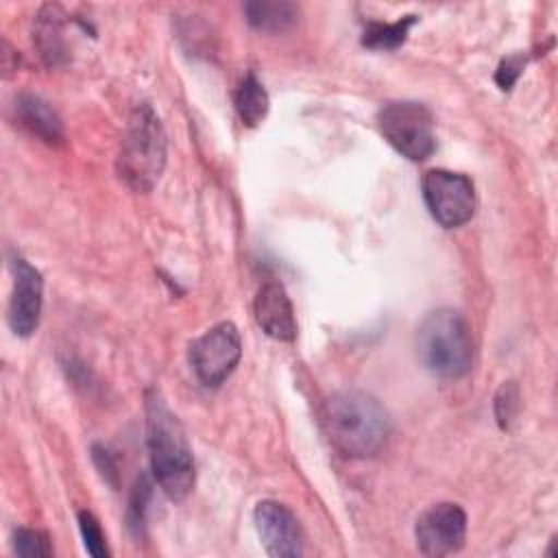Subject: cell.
<instances>
[{"instance_id":"cell-12","label":"cell","mask_w":558,"mask_h":558,"mask_svg":"<svg viewBox=\"0 0 558 558\" xmlns=\"http://www.w3.org/2000/svg\"><path fill=\"white\" fill-rule=\"evenodd\" d=\"M15 120L33 135L48 144H57L63 140V126L54 109L35 94H20L15 98Z\"/></svg>"},{"instance_id":"cell-6","label":"cell","mask_w":558,"mask_h":558,"mask_svg":"<svg viewBox=\"0 0 558 558\" xmlns=\"http://www.w3.org/2000/svg\"><path fill=\"white\" fill-rule=\"evenodd\" d=\"M421 190L429 214L447 229L469 222L475 214V185L462 172L442 168L427 170Z\"/></svg>"},{"instance_id":"cell-14","label":"cell","mask_w":558,"mask_h":558,"mask_svg":"<svg viewBox=\"0 0 558 558\" xmlns=\"http://www.w3.org/2000/svg\"><path fill=\"white\" fill-rule=\"evenodd\" d=\"M246 22L262 33H281L299 17V7L286 0H253L244 4Z\"/></svg>"},{"instance_id":"cell-18","label":"cell","mask_w":558,"mask_h":558,"mask_svg":"<svg viewBox=\"0 0 558 558\" xmlns=\"http://www.w3.org/2000/svg\"><path fill=\"white\" fill-rule=\"evenodd\" d=\"M78 527H81L85 547H87V551H89L94 558H105V556H109L105 534H102L100 523L96 521V517H94L92 512H87V510H81V512H78Z\"/></svg>"},{"instance_id":"cell-9","label":"cell","mask_w":558,"mask_h":558,"mask_svg":"<svg viewBox=\"0 0 558 558\" xmlns=\"http://www.w3.org/2000/svg\"><path fill=\"white\" fill-rule=\"evenodd\" d=\"M255 530L262 545L272 558L303 556V530L294 512L272 499H264L253 510Z\"/></svg>"},{"instance_id":"cell-11","label":"cell","mask_w":558,"mask_h":558,"mask_svg":"<svg viewBox=\"0 0 558 558\" xmlns=\"http://www.w3.org/2000/svg\"><path fill=\"white\" fill-rule=\"evenodd\" d=\"M255 320L262 331L275 340L292 342L296 338V320L286 288L270 279L259 286L253 301Z\"/></svg>"},{"instance_id":"cell-17","label":"cell","mask_w":558,"mask_h":558,"mask_svg":"<svg viewBox=\"0 0 558 558\" xmlns=\"http://www.w3.org/2000/svg\"><path fill=\"white\" fill-rule=\"evenodd\" d=\"M13 549L17 556H50L52 545L48 536L39 530H28V527H17L13 532Z\"/></svg>"},{"instance_id":"cell-19","label":"cell","mask_w":558,"mask_h":558,"mask_svg":"<svg viewBox=\"0 0 558 558\" xmlns=\"http://www.w3.org/2000/svg\"><path fill=\"white\" fill-rule=\"evenodd\" d=\"M519 412V388L508 381L495 395V416L501 429H508Z\"/></svg>"},{"instance_id":"cell-10","label":"cell","mask_w":558,"mask_h":558,"mask_svg":"<svg viewBox=\"0 0 558 558\" xmlns=\"http://www.w3.org/2000/svg\"><path fill=\"white\" fill-rule=\"evenodd\" d=\"M11 272H13V290L9 299V327L13 333L26 338L31 336L41 316V292L44 281L35 266H31L24 257L15 255L11 259Z\"/></svg>"},{"instance_id":"cell-8","label":"cell","mask_w":558,"mask_h":558,"mask_svg":"<svg viewBox=\"0 0 558 558\" xmlns=\"http://www.w3.org/2000/svg\"><path fill=\"white\" fill-rule=\"evenodd\" d=\"M414 534L421 554L434 558L449 556L464 545L466 514L458 504H434L416 519Z\"/></svg>"},{"instance_id":"cell-5","label":"cell","mask_w":558,"mask_h":558,"mask_svg":"<svg viewBox=\"0 0 558 558\" xmlns=\"http://www.w3.org/2000/svg\"><path fill=\"white\" fill-rule=\"evenodd\" d=\"M377 124L384 140L403 157L423 161L436 150L432 111L414 100H395L379 109Z\"/></svg>"},{"instance_id":"cell-3","label":"cell","mask_w":558,"mask_h":558,"mask_svg":"<svg viewBox=\"0 0 558 558\" xmlns=\"http://www.w3.org/2000/svg\"><path fill=\"white\" fill-rule=\"evenodd\" d=\"M416 355L421 364L447 379L469 373L473 362V336L469 320L451 307L429 312L416 329Z\"/></svg>"},{"instance_id":"cell-2","label":"cell","mask_w":558,"mask_h":558,"mask_svg":"<svg viewBox=\"0 0 558 558\" xmlns=\"http://www.w3.org/2000/svg\"><path fill=\"white\" fill-rule=\"evenodd\" d=\"M146 445L155 482L172 501H183L194 486V456L185 429L166 401L146 395Z\"/></svg>"},{"instance_id":"cell-4","label":"cell","mask_w":558,"mask_h":558,"mask_svg":"<svg viewBox=\"0 0 558 558\" xmlns=\"http://www.w3.org/2000/svg\"><path fill=\"white\" fill-rule=\"evenodd\" d=\"M166 166V135L150 105H140L129 118L118 170L135 192H150Z\"/></svg>"},{"instance_id":"cell-15","label":"cell","mask_w":558,"mask_h":558,"mask_svg":"<svg viewBox=\"0 0 558 558\" xmlns=\"http://www.w3.org/2000/svg\"><path fill=\"white\" fill-rule=\"evenodd\" d=\"M235 111L246 126H257L268 113V94L255 74H246L235 89Z\"/></svg>"},{"instance_id":"cell-1","label":"cell","mask_w":558,"mask_h":558,"mask_svg":"<svg viewBox=\"0 0 558 558\" xmlns=\"http://www.w3.org/2000/svg\"><path fill=\"white\" fill-rule=\"evenodd\" d=\"M320 423L331 447L347 458L375 456L390 434L388 410L364 390H340L327 397Z\"/></svg>"},{"instance_id":"cell-7","label":"cell","mask_w":558,"mask_h":558,"mask_svg":"<svg viewBox=\"0 0 558 558\" xmlns=\"http://www.w3.org/2000/svg\"><path fill=\"white\" fill-rule=\"evenodd\" d=\"M242 355L240 331L233 323H218L190 347V364L205 386H220Z\"/></svg>"},{"instance_id":"cell-20","label":"cell","mask_w":558,"mask_h":558,"mask_svg":"<svg viewBox=\"0 0 558 558\" xmlns=\"http://www.w3.org/2000/svg\"><path fill=\"white\" fill-rule=\"evenodd\" d=\"M521 68H523V59L521 57H508V59L501 61V65L497 70V76H495L497 83L501 85V89H508L517 81Z\"/></svg>"},{"instance_id":"cell-13","label":"cell","mask_w":558,"mask_h":558,"mask_svg":"<svg viewBox=\"0 0 558 558\" xmlns=\"http://www.w3.org/2000/svg\"><path fill=\"white\" fill-rule=\"evenodd\" d=\"M63 11L57 4H44L35 20V44L46 63L57 65L65 57V39H63Z\"/></svg>"},{"instance_id":"cell-16","label":"cell","mask_w":558,"mask_h":558,"mask_svg":"<svg viewBox=\"0 0 558 558\" xmlns=\"http://www.w3.org/2000/svg\"><path fill=\"white\" fill-rule=\"evenodd\" d=\"M414 22H416V15H405L392 24L371 22L364 28L362 44L368 48H377V50H395L405 41V35Z\"/></svg>"}]
</instances>
